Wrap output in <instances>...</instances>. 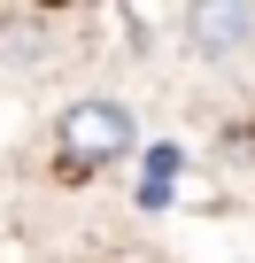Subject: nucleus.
<instances>
[{"label": "nucleus", "mask_w": 255, "mask_h": 263, "mask_svg": "<svg viewBox=\"0 0 255 263\" xmlns=\"http://www.w3.org/2000/svg\"><path fill=\"white\" fill-rule=\"evenodd\" d=\"M193 39H201V54L232 62L255 47V8H193Z\"/></svg>", "instance_id": "f03ea898"}, {"label": "nucleus", "mask_w": 255, "mask_h": 263, "mask_svg": "<svg viewBox=\"0 0 255 263\" xmlns=\"http://www.w3.org/2000/svg\"><path fill=\"white\" fill-rule=\"evenodd\" d=\"M132 147H140V116L124 108V101H108V93H85V101H70L54 116V155L70 171H108Z\"/></svg>", "instance_id": "f257e3e1"}]
</instances>
